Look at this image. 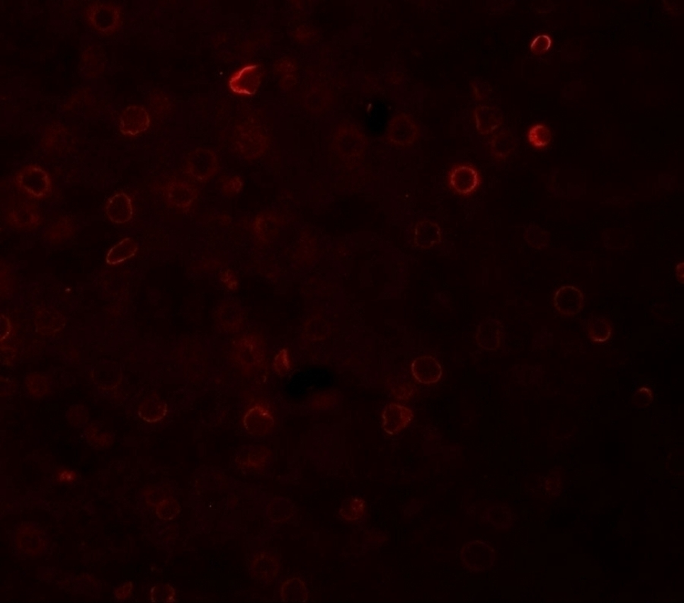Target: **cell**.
I'll use <instances>...</instances> for the list:
<instances>
[{
  "instance_id": "cell-1",
  "label": "cell",
  "mask_w": 684,
  "mask_h": 603,
  "mask_svg": "<svg viewBox=\"0 0 684 603\" xmlns=\"http://www.w3.org/2000/svg\"><path fill=\"white\" fill-rule=\"evenodd\" d=\"M231 355L238 369L246 375H252L264 365L265 343L260 335L247 333L232 340Z\"/></svg>"
},
{
  "instance_id": "cell-2",
  "label": "cell",
  "mask_w": 684,
  "mask_h": 603,
  "mask_svg": "<svg viewBox=\"0 0 684 603\" xmlns=\"http://www.w3.org/2000/svg\"><path fill=\"white\" fill-rule=\"evenodd\" d=\"M460 556L463 565L473 573L491 569L496 558L493 547L480 539L472 540L463 546Z\"/></svg>"
},
{
  "instance_id": "cell-3",
  "label": "cell",
  "mask_w": 684,
  "mask_h": 603,
  "mask_svg": "<svg viewBox=\"0 0 684 603\" xmlns=\"http://www.w3.org/2000/svg\"><path fill=\"white\" fill-rule=\"evenodd\" d=\"M450 189L456 195L469 197L480 188L481 176L474 166L460 164L453 166L448 178Z\"/></svg>"
},
{
  "instance_id": "cell-4",
  "label": "cell",
  "mask_w": 684,
  "mask_h": 603,
  "mask_svg": "<svg viewBox=\"0 0 684 603\" xmlns=\"http://www.w3.org/2000/svg\"><path fill=\"white\" fill-rule=\"evenodd\" d=\"M220 163L216 154L211 150L197 149L192 152L186 163V172L190 178L205 183L210 180L219 171Z\"/></svg>"
},
{
  "instance_id": "cell-5",
  "label": "cell",
  "mask_w": 684,
  "mask_h": 603,
  "mask_svg": "<svg viewBox=\"0 0 684 603\" xmlns=\"http://www.w3.org/2000/svg\"><path fill=\"white\" fill-rule=\"evenodd\" d=\"M86 13L90 24L102 34H111L120 25V8L113 4H92L88 7Z\"/></svg>"
},
{
  "instance_id": "cell-6",
  "label": "cell",
  "mask_w": 684,
  "mask_h": 603,
  "mask_svg": "<svg viewBox=\"0 0 684 603\" xmlns=\"http://www.w3.org/2000/svg\"><path fill=\"white\" fill-rule=\"evenodd\" d=\"M275 423L272 412L261 403H256L248 409L243 418L245 430L254 437H265L270 434Z\"/></svg>"
},
{
  "instance_id": "cell-7",
  "label": "cell",
  "mask_w": 684,
  "mask_h": 603,
  "mask_svg": "<svg viewBox=\"0 0 684 603\" xmlns=\"http://www.w3.org/2000/svg\"><path fill=\"white\" fill-rule=\"evenodd\" d=\"M16 183L28 194L36 197L47 195L51 190L47 173L38 166H28L16 176Z\"/></svg>"
},
{
  "instance_id": "cell-8",
  "label": "cell",
  "mask_w": 684,
  "mask_h": 603,
  "mask_svg": "<svg viewBox=\"0 0 684 603\" xmlns=\"http://www.w3.org/2000/svg\"><path fill=\"white\" fill-rule=\"evenodd\" d=\"M419 130L416 122L405 113L398 114L389 123V141L397 147H407L416 142Z\"/></svg>"
},
{
  "instance_id": "cell-9",
  "label": "cell",
  "mask_w": 684,
  "mask_h": 603,
  "mask_svg": "<svg viewBox=\"0 0 684 603\" xmlns=\"http://www.w3.org/2000/svg\"><path fill=\"white\" fill-rule=\"evenodd\" d=\"M585 297L581 289L572 285L559 287L553 298V304L558 313L566 317H573L581 313Z\"/></svg>"
},
{
  "instance_id": "cell-10",
  "label": "cell",
  "mask_w": 684,
  "mask_h": 603,
  "mask_svg": "<svg viewBox=\"0 0 684 603\" xmlns=\"http://www.w3.org/2000/svg\"><path fill=\"white\" fill-rule=\"evenodd\" d=\"M272 452L264 445L244 447L238 452L236 463L244 472H261L269 465Z\"/></svg>"
},
{
  "instance_id": "cell-11",
  "label": "cell",
  "mask_w": 684,
  "mask_h": 603,
  "mask_svg": "<svg viewBox=\"0 0 684 603\" xmlns=\"http://www.w3.org/2000/svg\"><path fill=\"white\" fill-rule=\"evenodd\" d=\"M215 320L223 331L236 333L240 331L245 324V310L236 300L228 299L217 309Z\"/></svg>"
},
{
  "instance_id": "cell-12",
  "label": "cell",
  "mask_w": 684,
  "mask_h": 603,
  "mask_svg": "<svg viewBox=\"0 0 684 603\" xmlns=\"http://www.w3.org/2000/svg\"><path fill=\"white\" fill-rule=\"evenodd\" d=\"M198 190L188 182L174 180L165 189V197L173 209L188 211L198 197Z\"/></svg>"
},
{
  "instance_id": "cell-13",
  "label": "cell",
  "mask_w": 684,
  "mask_h": 603,
  "mask_svg": "<svg viewBox=\"0 0 684 603\" xmlns=\"http://www.w3.org/2000/svg\"><path fill=\"white\" fill-rule=\"evenodd\" d=\"M282 565L273 554L261 553L251 561L250 573L258 582L263 585H272L281 571Z\"/></svg>"
},
{
  "instance_id": "cell-14",
  "label": "cell",
  "mask_w": 684,
  "mask_h": 603,
  "mask_svg": "<svg viewBox=\"0 0 684 603\" xmlns=\"http://www.w3.org/2000/svg\"><path fill=\"white\" fill-rule=\"evenodd\" d=\"M503 339L502 322L494 318H486L480 322L475 333V341L478 346L486 351L498 350Z\"/></svg>"
},
{
  "instance_id": "cell-15",
  "label": "cell",
  "mask_w": 684,
  "mask_h": 603,
  "mask_svg": "<svg viewBox=\"0 0 684 603\" xmlns=\"http://www.w3.org/2000/svg\"><path fill=\"white\" fill-rule=\"evenodd\" d=\"M336 149L342 158L359 157L364 152L366 142L363 134L355 129L342 128L335 138Z\"/></svg>"
},
{
  "instance_id": "cell-16",
  "label": "cell",
  "mask_w": 684,
  "mask_h": 603,
  "mask_svg": "<svg viewBox=\"0 0 684 603\" xmlns=\"http://www.w3.org/2000/svg\"><path fill=\"white\" fill-rule=\"evenodd\" d=\"M413 418L414 414L409 408L390 403L382 415L383 430L389 435L399 434L407 427Z\"/></svg>"
},
{
  "instance_id": "cell-17",
  "label": "cell",
  "mask_w": 684,
  "mask_h": 603,
  "mask_svg": "<svg viewBox=\"0 0 684 603\" xmlns=\"http://www.w3.org/2000/svg\"><path fill=\"white\" fill-rule=\"evenodd\" d=\"M261 70L257 65H248L231 78L229 86L232 91L239 95L252 96L261 84Z\"/></svg>"
},
{
  "instance_id": "cell-18",
  "label": "cell",
  "mask_w": 684,
  "mask_h": 603,
  "mask_svg": "<svg viewBox=\"0 0 684 603\" xmlns=\"http://www.w3.org/2000/svg\"><path fill=\"white\" fill-rule=\"evenodd\" d=\"M150 117L146 109L139 106H130L121 113L120 130L124 134L136 136L148 130Z\"/></svg>"
},
{
  "instance_id": "cell-19",
  "label": "cell",
  "mask_w": 684,
  "mask_h": 603,
  "mask_svg": "<svg viewBox=\"0 0 684 603\" xmlns=\"http://www.w3.org/2000/svg\"><path fill=\"white\" fill-rule=\"evenodd\" d=\"M411 373L414 379L423 384L438 383L443 377L440 362L431 356H421L411 364Z\"/></svg>"
},
{
  "instance_id": "cell-20",
  "label": "cell",
  "mask_w": 684,
  "mask_h": 603,
  "mask_svg": "<svg viewBox=\"0 0 684 603\" xmlns=\"http://www.w3.org/2000/svg\"><path fill=\"white\" fill-rule=\"evenodd\" d=\"M7 219L13 226L28 230L39 225L40 216L33 205L18 202L9 207Z\"/></svg>"
},
{
  "instance_id": "cell-21",
  "label": "cell",
  "mask_w": 684,
  "mask_h": 603,
  "mask_svg": "<svg viewBox=\"0 0 684 603\" xmlns=\"http://www.w3.org/2000/svg\"><path fill=\"white\" fill-rule=\"evenodd\" d=\"M412 241L414 246L421 249L436 246L442 241L441 228L431 221H421L414 228Z\"/></svg>"
},
{
  "instance_id": "cell-22",
  "label": "cell",
  "mask_w": 684,
  "mask_h": 603,
  "mask_svg": "<svg viewBox=\"0 0 684 603\" xmlns=\"http://www.w3.org/2000/svg\"><path fill=\"white\" fill-rule=\"evenodd\" d=\"M106 211L109 219L114 224H122L129 222L133 215L130 197L123 193L113 195L107 202Z\"/></svg>"
},
{
  "instance_id": "cell-23",
  "label": "cell",
  "mask_w": 684,
  "mask_h": 603,
  "mask_svg": "<svg viewBox=\"0 0 684 603\" xmlns=\"http://www.w3.org/2000/svg\"><path fill=\"white\" fill-rule=\"evenodd\" d=\"M474 119L478 132L486 136L498 129L503 121V113L499 108L491 106H479L474 111Z\"/></svg>"
},
{
  "instance_id": "cell-24",
  "label": "cell",
  "mask_w": 684,
  "mask_h": 603,
  "mask_svg": "<svg viewBox=\"0 0 684 603\" xmlns=\"http://www.w3.org/2000/svg\"><path fill=\"white\" fill-rule=\"evenodd\" d=\"M37 331L41 335L53 336L65 326V319L59 311L50 308H40L35 313Z\"/></svg>"
},
{
  "instance_id": "cell-25",
  "label": "cell",
  "mask_w": 684,
  "mask_h": 603,
  "mask_svg": "<svg viewBox=\"0 0 684 603\" xmlns=\"http://www.w3.org/2000/svg\"><path fill=\"white\" fill-rule=\"evenodd\" d=\"M168 404L157 394L149 395L139 407V418L149 423L160 422L167 415Z\"/></svg>"
},
{
  "instance_id": "cell-26",
  "label": "cell",
  "mask_w": 684,
  "mask_h": 603,
  "mask_svg": "<svg viewBox=\"0 0 684 603\" xmlns=\"http://www.w3.org/2000/svg\"><path fill=\"white\" fill-rule=\"evenodd\" d=\"M280 597L286 602H306L309 592L304 581L299 578H289L279 589Z\"/></svg>"
},
{
  "instance_id": "cell-27",
  "label": "cell",
  "mask_w": 684,
  "mask_h": 603,
  "mask_svg": "<svg viewBox=\"0 0 684 603\" xmlns=\"http://www.w3.org/2000/svg\"><path fill=\"white\" fill-rule=\"evenodd\" d=\"M516 148V139L513 134L503 130L493 137L491 142V152L495 160L502 161L510 157Z\"/></svg>"
},
{
  "instance_id": "cell-28",
  "label": "cell",
  "mask_w": 684,
  "mask_h": 603,
  "mask_svg": "<svg viewBox=\"0 0 684 603\" xmlns=\"http://www.w3.org/2000/svg\"><path fill=\"white\" fill-rule=\"evenodd\" d=\"M587 335L595 344H604L613 334V327L608 318L603 316H593L586 321Z\"/></svg>"
},
{
  "instance_id": "cell-29",
  "label": "cell",
  "mask_w": 684,
  "mask_h": 603,
  "mask_svg": "<svg viewBox=\"0 0 684 603\" xmlns=\"http://www.w3.org/2000/svg\"><path fill=\"white\" fill-rule=\"evenodd\" d=\"M253 229L258 240L269 243L274 240L278 234L279 222L275 215L270 213H262L256 217Z\"/></svg>"
},
{
  "instance_id": "cell-30",
  "label": "cell",
  "mask_w": 684,
  "mask_h": 603,
  "mask_svg": "<svg viewBox=\"0 0 684 603\" xmlns=\"http://www.w3.org/2000/svg\"><path fill=\"white\" fill-rule=\"evenodd\" d=\"M367 512L366 502L360 497H350L342 503L339 515L348 523H357L365 517Z\"/></svg>"
},
{
  "instance_id": "cell-31",
  "label": "cell",
  "mask_w": 684,
  "mask_h": 603,
  "mask_svg": "<svg viewBox=\"0 0 684 603\" xmlns=\"http://www.w3.org/2000/svg\"><path fill=\"white\" fill-rule=\"evenodd\" d=\"M138 246L131 238H126L113 246L106 257V262L110 265H115L136 255Z\"/></svg>"
},
{
  "instance_id": "cell-32",
  "label": "cell",
  "mask_w": 684,
  "mask_h": 603,
  "mask_svg": "<svg viewBox=\"0 0 684 603\" xmlns=\"http://www.w3.org/2000/svg\"><path fill=\"white\" fill-rule=\"evenodd\" d=\"M294 511V505L282 498H274L267 507L268 518L275 523L286 522L293 515Z\"/></svg>"
},
{
  "instance_id": "cell-33",
  "label": "cell",
  "mask_w": 684,
  "mask_h": 603,
  "mask_svg": "<svg viewBox=\"0 0 684 603\" xmlns=\"http://www.w3.org/2000/svg\"><path fill=\"white\" fill-rule=\"evenodd\" d=\"M550 234L537 224H532L526 228L524 239L528 246L535 249L546 248L551 242Z\"/></svg>"
},
{
  "instance_id": "cell-34",
  "label": "cell",
  "mask_w": 684,
  "mask_h": 603,
  "mask_svg": "<svg viewBox=\"0 0 684 603\" xmlns=\"http://www.w3.org/2000/svg\"><path fill=\"white\" fill-rule=\"evenodd\" d=\"M486 521L497 529H508L512 524V515L506 507L494 506L485 513Z\"/></svg>"
},
{
  "instance_id": "cell-35",
  "label": "cell",
  "mask_w": 684,
  "mask_h": 603,
  "mask_svg": "<svg viewBox=\"0 0 684 603\" xmlns=\"http://www.w3.org/2000/svg\"><path fill=\"white\" fill-rule=\"evenodd\" d=\"M528 142L535 149H545L551 144L552 133L544 124H536L528 133Z\"/></svg>"
},
{
  "instance_id": "cell-36",
  "label": "cell",
  "mask_w": 684,
  "mask_h": 603,
  "mask_svg": "<svg viewBox=\"0 0 684 603\" xmlns=\"http://www.w3.org/2000/svg\"><path fill=\"white\" fill-rule=\"evenodd\" d=\"M74 225L67 218H61L50 227L47 236L50 241L59 243L67 240L74 233Z\"/></svg>"
},
{
  "instance_id": "cell-37",
  "label": "cell",
  "mask_w": 684,
  "mask_h": 603,
  "mask_svg": "<svg viewBox=\"0 0 684 603\" xmlns=\"http://www.w3.org/2000/svg\"><path fill=\"white\" fill-rule=\"evenodd\" d=\"M181 511L180 504L172 497L164 499L156 509L158 517L164 522L171 521L180 514Z\"/></svg>"
},
{
  "instance_id": "cell-38",
  "label": "cell",
  "mask_w": 684,
  "mask_h": 603,
  "mask_svg": "<svg viewBox=\"0 0 684 603\" xmlns=\"http://www.w3.org/2000/svg\"><path fill=\"white\" fill-rule=\"evenodd\" d=\"M176 591L170 585H158L151 591V599L153 602H174Z\"/></svg>"
},
{
  "instance_id": "cell-39",
  "label": "cell",
  "mask_w": 684,
  "mask_h": 603,
  "mask_svg": "<svg viewBox=\"0 0 684 603\" xmlns=\"http://www.w3.org/2000/svg\"><path fill=\"white\" fill-rule=\"evenodd\" d=\"M273 368L280 377H285L291 369V357L287 349L278 352L273 361Z\"/></svg>"
},
{
  "instance_id": "cell-40",
  "label": "cell",
  "mask_w": 684,
  "mask_h": 603,
  "mask_svg": "<svg viewBox=\"0 0 684 603\" xmlns=\"http://www.w3.org/2000/svg\"><path fill=\"white\" fill-rule=\"evenodd\" d=\"M28 388L34 396L41 398L47 391V382L45 377L34 374L28 378Z\"/></svg>"
},
{
  "instance_id": "cell-41",
  "label": "cell",
  "mask_w": 684,
  "mask_h": 603,
  "mask_svg": "<svg viewBox=\"0 0 684 603\" xmlns=\"http://www.w3.org/2000/svg\"><path fill=\"white\" fill-rule=\"evenodd\" d=\"M243 187V180L240 176H234L223 183L222 191L225 196L234 197L242 191Z\"/></svg>"
},
{
  "instance_id": "cell-42",
  "label": "cell",
  "mask_w": 684,
  "mask_h": 603,
  "mask_svg": "<svg viewBox=\"0 0 684 603\" xmlns=\"http://www.w3.org/2000/svg\"><path fill=\"white\" fill-rule=\"evenodd\" d=\"M552 46V38L547 35H539L533 40L530 46L531 51L535 55H542Z\"/></svg>"
},
{
  "instance_id": "cell-43",
  "label": "cell",
  "mask_w": 684,
  "mask_h": 603,
  "mask_svg": "<svg viewBox=\"0 0 684 603\" xmlns=\"http://www.w3.org/2000/svg\"><path fill=\"white\" fill-rule=\"evenodd\" d=\"M472 87L474 96L478 100H483L489 98L492 92L489 83L480 79H474L472 82Z\"/></svg>"
},
{
  "instance_id": "cell-44",
  "label": "cell",
  "mask_w": 684,
  "mask_h": 603,
  "mask_svg": "<svg viewBox=\"0 0 684 603\" xmlns=\"http://www.w3.org/2000/svg\"><path fill=\"white\" fill-rule=\"evenodd\" d=\"M632 401L637 407L646 408L653 401V393L650 389L641 388L635 392Z\"/></svg>"
},
{
  "instance_id": "cell-45",
  "label": "cell",
  "mask_w": 684,
  "mask_h": 603,
  "mask_svg": "<svg viewBox=\"0 0 684 603\" xmlns=\"http://www.w3.org/2000/svg\"><path fill=\"white\" fill-rule=\"evenodd\" d=\"M28 533V532H22V536L21 537L26 539V543L21 544V547L23 548L24 546L25 547L24 549L25 552L33 553L34 552H36L35 549L38 550L40 546L39 543H36V541H42L43 539H40L38 534H33V532H29V534Z\"/></svg>"
},
{
  "instance_id": "cell-46",
  "label": "cell",
  "mask_w": 684,
  "mask_h": 603,
  "mask_svg": "<svg viewBox=\"0 0 684 603\" xmlns=\"http://www.w3.org/2000/svg\"><path fill=\"white\" fill-rule=\"evenodd\" d=\"M220 280L224 287L231 291H236L239 287V282L232 270H226L221 275Z\"/></svg>"
},
{
  "instance_id": "cell-47",
  "label": "cell",
  "mask_w": 684,
  "mask_h": 603,
  "mask_svg": "<svg viewBox=\"0 0 684 603\" xmlns=\"http://www.w3.org/2000/svg\"><path fill=\"white\" fill-rule=\"evenodd\" d=\"M393 392L397 398L406 400L409 399L411 396L413 390L410 386V384H406L397 387L396 391H393Z\"/></svg>"
},
{
  "instance_id": "cell-48",
  "label": "cell",
  "mask_w": 684,
  "mask_h": 603,
  "mask_svg": "<svg viewBox=\"0 0 684 603\" xmlns=\"http://www.w3.org/2000/svg\"><path fill=\"white\" fill-rule=\"evenodd\" d=\"M132 587L133 585L132 582H127V583L124 584L116 590V597L120 600H124L129 598L131 596Z\"/></svg>"
},
{
  "instance_id": "cell-49",
  "label": "cell",
  "mask_w": 684,
  "mask_h": 603,
  "mask_svg": "<svg viewBox=\"0 0 684 603\" xmlns=\"http://www.w3.org/2000/svg\"><path fill=\"white\" fill-rule=\"evenodd\" d=\"M76 476L74 472L68 470L61 471L58 473V480L60 482L69 483L74 481L76 480Z\"/></svg>"
},
{
  "instance_id": "cell-50",
  "label": "cell",
  "mask_w": 684,
  "mask_h": 603,
  "mask_svg": "<svg viewBox=\"0 0 684 603\" xmlns=\"http://www.w3.org/2000/svg\"><path fill=\"white\" fill-rule=\"evenodd\" d=\"M676 275L680 285L684 284V263H679L676 268Z\"/></svg>"
}]
</instances>
